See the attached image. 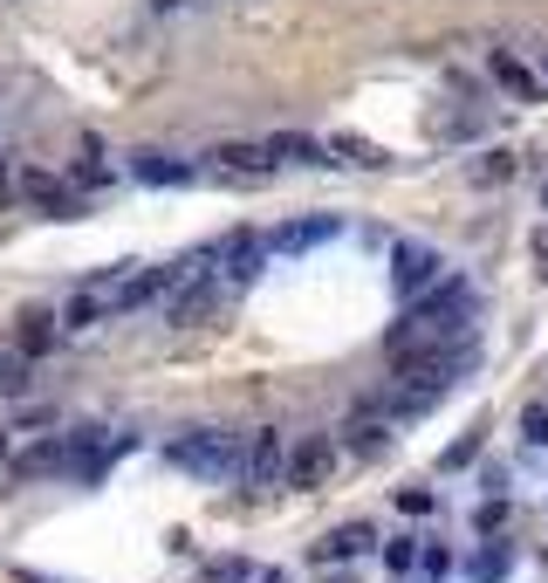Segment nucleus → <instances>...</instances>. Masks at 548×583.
<instances>
[{"label": "nucleus", "instance_id": "1", "mask_svg": "<svg viewBox=\"0 0 548 583\" xmlns=\"http://www.w3.org/2000/svg\"><path fill=\"white\" fill-rule=\"evenodd\" d=\"M466 316H474V282H466V275H439L432 289L411 295V310L398 316V329H390L384 343H390V358H411V350L466 337Z\"/></svg>", "mask_w": 548, "mask_h": 583}, {"label": "nucleus", "instance_id": "2", "mask_svg": "<svg viewBox=\"0 0 548 583\" xmlns=\"http://www.w3.org/2000/svg\"><path fill=\"white\" fill-rule=\"evenodd\" d=\"M398 364H405V371H398V385H390L384 412L411 419V412H432V405L446 398L459 377H474V371H480V343H474V337H453V343L419 350V364H411V358H398Z\"/></svg>", "mask_w": 548, "mask_h": 583}, {"label": "nucleus", "instance_id": "3", "mask_svg": "<svg viewBox=\"0 0 548 583\" xmlns=\"http://www.w3.org/2000/svg\"><path fill=\"white\" fill-rule=\"evenodd\" d=\"M241 433H178L172 440V467L178 474H199V480H241Z\"/></svg>", "mask_w": 548, "mask_h": 583}, {"label": "nucleus", "instance_id": "4", "mask_svg": "<svg viewBox=\"0 0 548 583\" xmlns=\"http://www.w3.org/2000/svg\"><path fill=\"white\" fill-rule=\"evenodd\" d=\"M260 261H268V241H254L247 226H241V234H226V241L213 247V268H220V282H226V289L254 282V275H260Z\"/></svg>", "mask_w": 548, "mask_h": 583}, {"label": "nucleus", "instance_id": "5", "mask_svg": "<svg viewBox=\"0 0 548 583\" xmlns=\"http://www.w3.org/2000/svg\"><path fill=\"white\" fill-rule=\"evenodd\" d=\"M390 282H398V295L432 289V282H439V247H425V241H398V247H390Z\"/></svg>", "mask_w": 548, "mask_h": 583}, {"label": "nucleus", "instance_id": "6", "mask_svg": "<svg viewBox=\"0 0 548 583\" xmlns=\"http://www.w3.org/2000/svg\"><path fill=\"white\" fill-rule=\"evenodd\" d=\"M281 467H289L281 433H254L247 453H241V480H247V488H281Z\"/></svg>", "mask_w": 548, "mask_h": 583}, {"label": "nucleus", "instance_id": "7", "mask_svg": "<svg viewBox=\"0 0 548 583\" xmlns=\"http://www.w3.org/2000/svg\"><path fill=\"white\" fill-rule=\"evenodd\" d=\"M329 467H336V446L329 440H302L289 453V467H281V480H289V488H323Z\"/></svg>", "mask_w": 548, "mask_h": 583}, {"label": "nucleus", "instance_id": "8", "mask_svg": "<svg viewBox=\"0 0 548 583\" xmlns=\"http://www.w3.org/2000/svg\"><path fill=\"white\" fill-rule=\"evenodd\" d=\"M336 213H323V220H289L281 234H268V255H302V247H323V241H336Z\"/></svg>", "mask_w": 548, "mask_h": 583}, {"label": "nucleus", "instance_id": "9", "mask_svg": "<svg viewBox=\"0 0 548 583\" xmlns=\"http://www.w3.org/2000/svg\"><path fill=\"white\" fill-rule=\"evenodd\" d=\"M130 172H138L144 186H193V179H199V165L172 159V151H138V159H130Z\"/></svg>", "mask_w": 548, "mask_h": 583}, {"label": "nucleus", "instance_id": "10", "mask_svg": "<svg viewBox=\"0 0 548 583\" xmlns=\"http://www.w3.org/2000/svg\"><path fill=\"white\" fill-rule=\"evenodd\" d=\"M487 69H493V83H501L508 96H521V104H535V96H541V75H535L528 62H521V56H508V48H493Z\"/></svg>", "mask_w": 548, "mask_h": 583}, {"label": "nucleus", "instance_id": "11", "mask_svg": "<svg viewBox=\"0 0 548 583\" xmlns=\"http://www.w3.org/2000/svg\"><path fill=\"white\" fill-rule=\"evenodd\" d=\"M213 165L233 172V179H260V172L275 165V151H268V144H220V151H213Z\"/></svg>", "mask_w": 548, "mask_h": 583}, {"label": "nucleus", "instance_id": "12", "mask_svg": "<svg viewBox=\"0 0 548 583\" xmlns=\"http://www.w3.org/2000/svg\"><path fill=\"white\" fill-rule=\"evenodd\" d=\"M268 151H275V159H289V165H336V159H329V144L302 138V131H281V138H268Z\"/></svg>", "mask_w": 548, "mask_h": 583}, {"label": "nucleus", "instance_id": "13", "mask_svg": "<svg viewBox=\"0 0 548 583\" xmlns=\"http://www.w3.org/2000/svg\"><path fill=\"white\" fill-rule=\"evenodd\" d=\"M371 543H377V536H371V522H343V528H336V536H329L316 556H323V563H343V556H363Z\"/></svg>", "mask_w": 548, "mask_h": 583}, {"label": "nucleus", "instance_id": "14", "mask_svg": "<svg viewBox=\"0 0 548 583\" xmlns=\"http://www.w3.org/2000/svg\"><path fill=\"white\" fill-rule=\"evenodd\" d=\"M62 467H69V440L28 446V453H21V460H14V474H21V480H35V474H62Z\"/></svg>", "mask_w": 548, "mask_h": 583}, {"label": "nucleus", "instance_id": "15", "mask_svg": "<svg viewBox=\"0 0 548 583\" xmlns=\"http://www.w3.org/2000/svg\"><path fill=\"white\" fill-rule=\"evenodd\" d=\"M466 570H474V583H501V576L514 570V549H508V543H487V549L466 556Z\"/></svg>", "mask_w": 548, "mask_h": 583}, {"label": "nucleus", "instance_id": "16", "mask_svg": "<svg viewBox=\"0 0 548 583\" xmlns=\"http://www.w3.org/2000/svg\"><path fill=\"white\" fill-rule=\"evenodd\" d=\"M48 343H56V316H48V310H28V316H21V358H42Z\"/></svg>", "mask_w": 548, "mask_h": 583}, {"label": "nucleus", "instance_id": "17", "mask_svg": "<svg viewBox=\"0 0 548 583\" xmlns=\"http://www.w3.org/2000/svg\"><path fill=\"white\" fill-rule=\"evenodd\" d=\"M343 446L357 453V460H377L390 440H384V425H377V419H350V440H343Z\"/></svg>", "mask_w": 548, "mask_h": 583}, {"label": "nucleus", "instance_id": "18", "mask_svg": "<svg viewBox=\"0 0 548 583\" xmlns=\"http://www.w3.org/2000/svg\"><path fill=\"white\" fill-rule=\"evenodd\" d=\"M28 199H42V207L56 213V220H75V207H69V193H62L56 179H48V172H28Z\"/></svg>", "mask_w": 548, "mask_h": 583}, {"label": "nucleus", "instance_id": "19", "mask_svg": "<svg viewBox=\"0 0 548 583\" xmlns=\"http://www.w3.org/2000/svg\"><path fill=\"white\" fill-rule=\"evenodd\" d=\"M103 316H110V310H103V302H96V289H83V295L69 302V316H62V323H69V329H96Z\"/></svg>", "mask_w": 548, "mask_h": 583}, {"label": "nucleus", "instance_id": "20", "mask_svg": "<svg viewBox=\"0 0 548 583\" xmlns=\"http://www.w3.org/2000/svg\"><path fill=\"white\" fill-rule=\"evenodd\" d=\"M336 151H343V165H384V151L371 138H336Z\"/></svg>", "mask_w": 548, "mask_h": 583}, {"label": "nucleus", "instance_id": "21", "mask_svg": "<svg viewBox=\"0 0 548 583\" xmlns=\"http://www.w3.org/2000/svg\"><path fill=\"white\" fill-rule=\"evenodd\" d=\"M411 563H419V543H384V570L390 576H411Z\"/></svg>", "mask_w": 548, "mask_h": 583}, {"label": "nucleus", "instance_id": "22", "mask_svg": "<svg viewBox=\"0 0 548 583\" xmlns=\"http://www.w3.org/2000/svg\"><path fill=\"white\" fill-rule=\"evenodd\" d=\"M521 440H528V446H548V412H541V405L521 412Z\"/></svg>", "mask_w": 548, "mask_h": 583}, {"label": "nucleus", "instance_id": "23", "mask_svg": "<svg viewBox=\"0 0 548 583\" xmlns=\"http://www.w3.org/2000/svg\"><path fill=\"white\" fill-rule=\"evenodd\" d=\"M199 583H247V563H241V556H226V563H213Z\"/></svg>", "mask_w": 548, "mask_h": 583}, {"label": "nucleus", "instance_id": "24", "mask_svg": "<svg viewBox=\"0 0 548 583\" xmlns=\"http://www.w3.org/2000/svg\"><path fill=\"white\" fill-rule=\"evenodd\" d=\"M398 509L405 515H432V488H398Z\"/></svg>", "mask_w": 548, "mask_h": 583}, {"label": "nucleus", "instance_id": "25", "mask_svg": "<svg viewBox=\"0 0 548 583\" xmlns=\"http://www.w3.org/2000/svg\"><path fill=\"white\" fill-rule=\"evenodd\" d=\"M474 453H480V440H459V446H446V460H439V467L453 474V467H466V460H474Z\"/></svg>", "mask_w": 548, "mask_h": 583}, {"label": "nucleus", "instance_id": "26", "mask_svg": "<svg viewBox=\"0 0 548 583\" xmlns=\"http://www.w3.org/2000/svg\"><path fill=\"white\" fill-rule=\"evenodd\" d=\"M508 522V501H487V509L474 515V528H487V536H493V528H501Z\"/></svg>", "mask_w": 548, "mask_h": 583}, {"label": "nucleus", "instance_id": "27", "mask_svg": "<svg viewBox=\"0 0 548 583\" xmlns=\"http://www.w3.org/2000/svg\"><path fill=\"white\" fill-rule=\"evenodd\" d=\"M151 8H159V14H172V8H178V0H151Z\"/></svg>", "mask_w": 548, "mask_h": 583}, {"label": "nucleus", "instance_id": "28", "mask_svg": "<svg viewBox=\"0 0 548 583\" xmlns=\"http://www.w3.org/2000/svg\"><path fill=\"white\" fill-rule=\"evenodd\" d=\"M0 193H8V159H0Z\"/></svg>", "mask_w": 548, "mask_h": 583}, {"label": "nucleus", "instance_id": "29", "mask_svg": "<svg viewBox=\"0 0 548 583\" xmlns=\"http://www.w3.org/2000/svg\"><path fill=\"white\" fill-rule=\"evenodd\" d=\"M0 460H8V440H0Z\"/></svg>", "mask_w": 548, "mask_h": 583}, {"label": "nucleus", "instance_id": "30", "mask_svg": "<svg viewBox=\"0 0 548 583\" xmlns=\"http://www.w3.org/2000/svg\"><path fill=\"white\" fill-rule=\"evenodd\" d=\"M541 207H548V186H541Z\"/></svg>", "mask_w": 548, "mask_h": 583}, {"label": "nucleus", "instance_id": "31", "mask_svg": "<svg viewBox=\"0 0 548 583\" xmlns=\"http://www.w3.org/2000/svg\"><path fill=\"white\" fill-rule=\"evenodd\" d=\"M541 69H548V48H541Z\"/></svg>", "mask_w": 548, "mask_h": 583}]
</instances>
